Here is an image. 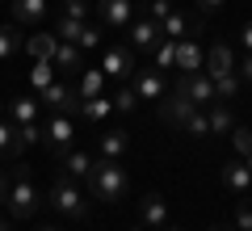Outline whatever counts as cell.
<instances>
[{
    "mask_svg": "<svg viewBox=\"0 0 252 231\" xmlns=\"http://www.w3.org/2000/svg\"><path fill=\"white\" fill-rule=\"evenodd\" d=\"M38 101H42L51 114H76V109H80V93H76L72 84H63V80L46 84V89L38 93Z\"/></svg>",
    "mask_w": 252,
    "mask_h": 231,
    "instance_id": "cell-8",
    "label": "cell"
},
{
    "mask_svg": "<svg viewBox=\"0 0 252 231\" xmlns=\"http://www.w3.org/2000/svg\"><path fill=\"white\" fill-rule=\"evenodd\" d=\"M235 231H252V202L248 198L235 206Z\"/></svg>",
    "mask_w": 252,
    "mask_h": 231,
    "instance_id": "cell-34",
    "label": "cell"
},
{
    "mask_svg": "<svg viewBox=\"0 0 252 231\" xmlns=\"http://www.w3.org/2000/svg\"><path fill=\"white\" fill-rule=\"evenodd\" d=\"M46 84H55V63L51 59H34V67H30V89L42 93Z\"/></svg>",
    "mask_w": 252,
    "mask_h": 231,
    "instance_id": "cell-24",
    "label": "cell"
},
{
    "mask_svg": "<svg viewBox=\"0 0 252 231\" xmlns=\"http://www.w3.org/2000/svg\"><path fill=\"white\" fill-rule=\"evenodd\" d=\"M63 17H72V21H89V0H63Z\"/></svg>",
    "mask_w": 252,
    "mask_h": 231,
    "instance_id": "cell-33",
    "label": "cell"
},
{
    "mask_svg": "<svg viewBox=\"0 0 252 231\" xmlns=\"http://www.w3.org/2000/svg\"><path fill=\"white\" fill-rule=\"evenodd\" d=\"M51 0H13V21L17 26H42Z\"/></svg>",
    "mask_w": 252,
    "mask_h": 231,
    "instance_id": "cell-18",
    "label": "cell"
},
{
    "mask_svg": "<svg viewBox=\"0 0 252 231\" xmlns=\"http://www.w3.org/2000/svg\"><path fill=\"white\" fill-rule=\"evenodd\" d=\"M51 63H55V71H63V76H76V71H84V51L76 42H63V38H59Z\"/></svg>",
    "mask_w": 252,
    "mask_h": 231,
    "instance_id": "cell-17",
    "label": "cell"
},
{
    "mask_svg": "<svg viewBox=\"0 0 252 231\" xmlns=\"http://www.w3.org/2000/svg\"><path fill=\"white\" fill-rule=\"evenodd\" d=\"M89 185V198L93 202H105V206H114V202H122L126 198V189H130V177H126V168L118 160H105V156H97L93 160V177L84 181Z\"/></svg>",
    "mask_w": 252,
    "mask_h": 231,
    "instance_id": "cell-1",
    "label": "cell"
},
{
    "mask_svg": "<svg viewBox=\"0 0 252 231\" xmlns=\"http://www.w3.org/2000/svg\"><path fill=\"white\" fill-rule=\"evenodd\" d=\"M59 172H63V177H72V181H80V185H84V181L93 177V156H89V151H80V147L63 151V156H59Z\"/></svg>",
    "mask_w": 252,
    "mask_h": 231,
    "instance_id": "cell-16",
    "label": "cell"
},
{
    "mask_svg": "<svg viewBox=\"0 0 252 231\" xmlns=\"http://www.w3.org/2000/svg\"><path fill=\"white\" fill-rule=\"evenodd\" d=\"M126 231H147V227H143V223H130V227H126Z\"/></svg>",
    "mask_w": 252,
    "mask_h": 231,
    "instance_id": "cell-40",
    "label": "cell"
},
{
    "mask_svg": "<svg viewBox=\"0 0 252 231\" xmlns=\"http://www.w3.org/2000/svg\"><path fill=\"white\" fill-rule=\"evenodd\" d=\"M21 42H26V34H21L17 26H0V63H9L13 55L21 51Z\"/></svg>",
    "mask_w": 252,
    "mask_h": 231,
    "instance_id": "cell-23",
    "label": "cell"
},
{
    "mask_svg": "<svg viewBox=\"0 0 252 231\" xmlns=\"http://www.w3.org/2000/svg\"><path fill=\"white\" fill-rule=\"evenodd\" d=\"M202 30V17H193V13H181V9H172L168 17L160 21V34L164 38H193Z\"/></svg>",
    "mask_w": 252,
    "mask_h": 231,
    "instance_id": "cell-15",
    "label": "cell"
},
{
    "mask_svg": "<svg viewBox=\"0 0 252 231\" xmlns=\"http://www.w3.org/2000/svg\"><path fill=\"white\" fill-rule=\"evenodd\" d=\"M0 118H4V105H0Z\"/></svg>",
    "mask_w": 252,
    "mask_h": 231,
    "instance_id": "cell-45",
    "label": "cell"
},
{
    "mask_svg": "<svg viewBox=\"0 0 252 231\" xmlns=\"http://www.w3.org/2000/svg\"><path fill=\"white\" fill-rule=\"evenodd\" d=\"M210 231H235V227H210Z\"/></svg>",
    "mask_w": 252,
    "mask_h": 231,
    "instance_id": "cell-41",
    "label": "cell"
},
{
    "mask_svg": "<svg viewBox=\"0 0 252 231\" xmlns=\"http://www.w3.org/2000/svg\"><path fill=\"white\" fill-rule=\"evenodd\" d=\"M164 231H181V227H164Z\"/></svg>",
    "mask_w": 252,
    "mask_h": 231,
    "instance_id": "cell-44",
    "label": "cell"
},
{
    "mask_svg": "<svg viewBox=\"0 0 252 231\" xmlns=\"http://www.w3.org/2000/svg\"><path fill=\"white\" fill-rule=\"evenodd\" d=\"M135 93H139V101H164V93H168L164 71L160 67H135Z\"/></svg>",
    "mask_w": 252,
    "mask_h": 231,
    "instance_id": "cell-11",
    "label": "cell"
},
{
    "mask_svg": "<svg viewBox=\"0 0 252 231\" xmlns=\"http://www.w3.org/2000/svg\"><path fill=\"white\" fill-rule=\"evenodd\" d=\"M4 206H9V214L13 219H34V210H38V189H34V181L30 177H9V198H4Z\"/></svg>",
    "mask_w": 252,
    "mask_h": 231,
    "instance_id": "cell-4",
    "label": "cell"
},
{
    "mask_svg": "<svg viewBox=\"0 0 252 231\" xmlns=\"http://www.w3.org/2000/svg\"><path fill=\"white\" fill-rule=\"evenodd\" d=\"M38 231H59V227H38Z\"/></svg>",
    "mask_w": 252,
    "mask_h": 231,
    "instance_id": "cell-43",
    "label": "cell"
},
{
    "mask_svg": "<svg viewBox=\"0 0 252 231\" xmlns=\"http://www.w3.org/2000/svg\"><path fill=\"white\" fill-rule=\"evenodd\" d=\"M156 67H177V38H160V42H156Z\"/></svg>",
    "mask_w": 252,
    "mask_h": 231,
    "instance_id": "cell-27",
    "label": "cell"
},
{
    "mask_svg": "<svg viewBox=\"0 0 252 231\" xmlns=\"http://www.w3.org/2000/svg\"><path fill=\"white\" fill-rule=\"evenodd\" d=\"M185 134H193V139H210V122H206V109H193V114L185 118V126H181Z\"/></svg>",
    "mask_w": 252,
    "mask_h": 231,
    "instance_id": "cell-28",
    "label": "cell"
},
{
    "mask_svg": "<svg viewBox=\"0 0 252 231\" xmlns=\"http://www.w3.org/2000/svg\"><path fill=\"white\" fill-rule=\"evenodd\" d=\"M42 143L51 147L55 160H59L63 151H72V143H76V122H72V114H51V122L42 126Z\"/></svg>",
    "mask_w": 252,
    "mask_h": 231,
    "instance_id": "cell-5",
    "label": "cell"
},
{
    "mask_svg": "<svg viewBox=\"0 0 252 231\" xmlns=\"http://www.w3.org/2000/svg\"><path fill=\"white\" fill-rule=\"evenodd\" d=\"M139 223H143L147 231H164L168 227V202H164L160 194H147L143 202H139Z\"/></svg>",
    "mask_w": 252,
    "mask_h": 231,
    "instance_id": "cell-14",
    "label": "cell"
},
{
    "mask_svg": "<svg viewBox=\"0 0 252 231\" xmlns=\"http://www.w3.org/2000/svg\"><path fill=\"white\" fill-rule=\"evenodd\" d=\"M202 67H206V51L198 46V38H177V71L181 76H193Z\"/></svg>",
    "mask_w": 252,
    "mask_h": 231,
    "instance_id": "cell-13",
    "label": "cell"
},
{
    "mask_svg": "<svg viewBox=\"0 0 252 231\" xmlns=\"http://www.w3.org/2000/svg\"><path fill=\"white\" fill-rule=\"evenodd\" d=\"M105 71H101V67H84L80 71V89H76V93H80V101H93V97H105Z\"/></svg>",
    "mask_w": 252,
    "mask_h": 231,
    "instance_id": "cell-20",
    "label": "cell"
},
{
    "mask_svg": "<svg viewBox=\"0 0 252 231\" xmlns=\"http://www.w3.org/2000/svg\"><path fill=\"white\" fill-rule=\"evenodd\" d=\"M80 114L89 118V122H105V118L114 114V97H93V101H80Z\"/></svg>",
    "mask_w": 252,
    "mask_h": 231,
    "instance_id": "cell-25",
    "label": "cell"
},
{
    "mask_svg": "<svg viewBox=\"0 0 252 231\" xmlns=\"http://www.w3.org/2000/svg\"><path fill=\"white\" fill-rule=\"evenodd\" d=\"M97 17L105 30H126L135 21V0H97Z\"/></svg>",
    "mask_w": 252,
    "mask_h": 231,
    "instance_id": "cell-10",
    "label": "cell"
},
{
    "mask_svg": "<svg viewBox=\"0 0 252 231\" xmlns=\"http://www.w3.org/2000/svg\"><path fill=\"white\" fill-rule=\"evenodd\" d=\"M51 206L63 214V219H89V198H84V189H80V181H72V177H55V185H51Z\"/></svg>",
    "mask_w": 252,
    "mask_h": 231,
    "instance_id": "cell-3",
    "label": "cell"
},
{
    "mask_svg": "<svg viewBox=\"0 0 252 231\" xmlns=\"http://www.w3.org/2000/svg\"><path fill=\"white\" fill-rule=\"evenodd\" d=\"M168 13H172V0H147V17H152L156 26H160Z\"/></svg>",
    "mask_w": 252,
    "mask_h": 231,
    "instance_id": "cell-35",
    "label": "cell"
},
{
    "mask_svg": "<svg viewBox=\"0 0 252 231\" xmlns=\"http://www.w3.org/2000/svg\"><path fill=\"white\" fill-rule=\"evenodd\" d=\"M235 38H240V46H244V51H252V21H248V26H244Z\"/></svg>",
    "mask_w": 252,
    "mask_h": 231,
    "instance_id": "cell-37",
    "label": "cell"
},
{
    "mask_svg": "<svg viewBox=\"0 0 252 231\" xmlns=\"http://www.w3.org/2000/svg\"><path fill=\"white\" fill-rule=\"evenodd\" d=\"M114 109H122V114L139 109V93H135V84H122V89L114 93Z\"/></svg>",
    "mask_w": 252,
    "mask_h": 231,
    "instance_id": "cell-31",
    "label": "cell"
},
{
    "mask_svg": "<svg viewBox=\"0 0 252 231\" xmlns=\"http://www.w3.org/2000/svg\"><path fill=\"white\" fill-rule=\"evenodd\" d=\"M38 143H42V122H26V126H17V151L38 147Z\"/></svg>",
    "mask_w": 252,
    "mask_h": 231,
    "instance_id": "cell-30",
    "label": "cell"
},
{
    "mask_svg": "<svg viewBox=\"0 0 252 231\" xmlns=\"http://www.w3.org/2000/svg\"><path fill=\"white\" fill-rule=\"evenodd\" d=\"M135 51H130V46H109L105 55H101V71H105V80H130V76H135Z\"/></svg>",
    "mask_w": 252,
    "mask_h": 231,
    "instance_id": "cell-6",
    "label": "cell"
},
{
    "mask_svg": "<svg viewBox=\"0 0 252 231\" xmlns=\"http://www.w3.org/2000/svg\"><path fill=\"white\" fill-rule=\"evenodd\" d=\"M4 198H9V172L0 168V206H4Z\"/></svg>",
    "mask_w": 252,
    "mask_h": 231,
    "instance_id": "cell-38",
    "label": "cell"
},
{
    "mask_svg": "<svg viewBox=\"0 0 252 231\" xmlns=\"http://www.w3.org/2000/svg\"><path fill=\"white\" fill-rule=\"evenodd\" d=\"M9 156H17V126L0 118V160H9Z\"/></svg>",
    "mask_w": 252,
    "mask_h": 231,
    "instance_id": "cell-29",
    "label": "cell"
},
{
    "mask_svg": "<svg viewBox=\"0 0 252 231\" xmlns=\"http://www.w3.org/2000/svg\"><path fill=\"white\" fill-rule=\"evenodd\" d=\"M55 46H59V38H55V34H34L26 42V51H30V59H51Z\"/></svg>",
    "mask_w": 252,
    "mask_h": 231,
    "instance_id": "cell-26",
    "label": "cell"
},
{
    "mask_svg": "<svg viewBox=\"0 0 252 231\" xmlns=\"http://www.w3.org/2000/svg\"><path fill=\"white\" fill-rule=\"evenodd\" d=\"M0 231H9V223H4V219H0Z\"/></svg>",
    "mask_w": 252,
    "mask_h": 231,
    "instance_id": "cell-42",
    "label": "cell"
},
{
    "mask_svg": "<svg viewBox=\"0 0 252 231\" xmlns=\"http://www.w3.org/2000/svg\"><path fill=\"white\" fill-rule=\"evenodd\" d=\"M219 4H223V0H198V9H202V13H215Z\"/></svg>",
    "mask_w": 252,
    "mask_h": 231,
    "instance_id": "cell-39",
    "label": "cell"
},
{
    "mask_svg": "<svg viewBox=\"0 0 252 231\" xmlns=\"http://www.w3.org/2000/svg\"><path fill=\"white\" fill-rule=\"evenodd\" d=\"M206 122H210V134H231L235 131V114L227 101H210L206 105Z\"/></svg>",
    "mask_w": 252,
    "mask_h": 231,
    "instance_id": "cell-19",
    "label": "cell"
},
{
    "mask_svg": "<svg viewBox=\"0 0 252 231\" xmlns=\"http://www.w3.org/2000/svg\"><path fill=\"white\" fill-rule=\"evenodd\" d=\"M9 114H13V126L38 122V114H42V101H38V97H17V101H9Z\"/></svg>",
    "mask_w": 252,
    "mask_h": 231,
    "instance_id": "cell-22",
    "label": "cell"
},
{
    "mask_svg": "<svg viewBox=\"0 0 252 231\" xmlns=\"http://www.w3.org/2000/svg\"><path fill=\"white\" fill-rule=\"evenodd\" d=\"M223 185L231 189V194H240V198L252 194V168H248V160H244V156H235V160L223 164Z\"/></svg>",
    "mask_w": 252,
    "mask_h": 231,
    "instance_id": "cell-12",
    "label": "cell"
},
{
    "mask_svg": "<svg viewBox=\"0 0 252 231\" xmlns=\"http://www.w3.org/2000/svg\"><path fill=\"white\" fill-rule=\"evenodd\" d=\"M126 147H130V134H126L122 126H109V131L101 134V156H105V160H118V156H126Z\"/></svg>",
    "mask_w": 252,
    "mask_h": 231,
    "instance_id": "cell-21",
    "label": "cell"
},
{
    "mask_svg": "<svg viewBox=\"0 0 252 231\" xmlns=\"http://www.w3.org/2000/svg\"><path fill=\"white\" fill-rule=\"evenodd\" d=\"M248 168H252V156H248Z\"/></svg>",
    "mask_w": 252,
    "mask_h": 231,
    "instance_id": "cell-46",
    "label": "cell"
},
{
    "mask_svg": "<svg viewBox=\"0 0 252 231\" xmlns=\"http://www.w3.org/2000/svg\"><path fill=\"white\" fill-rule=\"evenodd\" d=\"M172 89H177V93H185V97L193 101L198 109H206L210 101H219V93H215V80H210L206 71H193V76H181V80L172 84Z\"/></svg>",
    "mask_w": 252,
    "mask_h": 231,
    "instance_id": "cell-7",
    "label": "cell"
},
{
    "mask_svg": "<svg viewBox=\"0 0 252 231\" xmlns=\"http://www.w3.org/2000/svg\"><path fill=\"white\" fill-rule=\"evenodd\" d=\"M231 143H235V156H244V160L252 156V131H248V126H235V131H231Z\"/></svg>",
    "mask_w": 252,
    "mask_h": 231,
    "instance_id": "cell-32",
    "label": "cell"
},
{
    "mask_svg": "<svg viewBox=\"0 0 252 231\" xmlns=\"http://www.w3.org/2000/svg\"><path fill=\"white\" fill-rule=\"evenodd\" d=\"M160 26H156L152 17H135L130 21V26H126V46H130V51H156V42H160Z\"/></svg>",
    "mask_w": 252,
    "mask_h": 231,
    "instance_id": "cell-9",
    "label": "cell"
},
{
    "mask_svg": "<svg viewBox=\"0 0 252 231\" xmlns=\"http://www.w3.org/2000/svg\"><path fill=\"white\" fill-rule=\"evenodd\" d=\"M235 63H240V59H235V51L227 42H215L206 51V67H202V71L215 80L219 101H235V97H240V84L244 80H240V71H235Z\"/></svg>",
    "mask_w": 252,
    "mask_h": 231,
    "instance_id": "cell-2",
    "label": "cell"
},
{
    "mask_svg": "<svg viewBox=\"0 0 252 231\" xmlns=\"http://www.w3.org/2000/svg\"><path fill=\"white\" fill-rule=\"evenodd\" d=\"M235 71H240V80H244V84H252V51H244V59L235 63Z\"/></svg>",
    "mask_w": 252,
    "mask_h": 231,
    "instance_id": "cell-36",
    "label": "cell"
}]
</instances>
